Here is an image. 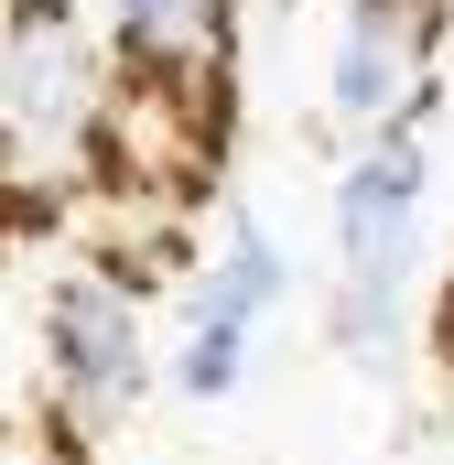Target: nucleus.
<instances>
[{
  "label": "nucleus",
  "mask_w": 454,
  "mask_h": 465,
  "mask_svg": "<svg viewBox=\"0 0 454 465\" xmlns=\"http://www.w3.org/2000/svg\"><path fill=\"white\" fill-rule=\"evenodd\" d=\"M433 54H444V0H346L336 11V54H325V119H336L346 141L422 130Z\"/></svg>",
  "instance_id": "4"
},
{
  "label": "nucleus",
  "mask_w": 454,
  "mask_h": 465,
  "mask_svg": "<svg viewBox=\"0 0 454 465\" xmlns=\"http://www.w3.org/2000/svg\"><path fill=\"white\" fill-rule=\"evenodd\" d=\"M109 54L141 87L227 98V76H238V0H109Z\"/></svg>",
  "instance_id": "5"
},
{
  "label": "nucleus",
  "mask_w": 454,
  "mask_h": 465,
  "mask_svg": "<svg viewBox=\"0 0 454 465\" xmlns=\"http://www.w3.org/2000/svg\"><path fill=\"white\" fill-rule=\"evenodd\" d=\"M422 217H433V152L422 130L357 141L346 173L325 184V228H336V282H325V325L357 368H390L400 347V303L422 282Z\"/></svg>",
  "instance_id": "2"
},
{
  "label": "nucleus",
  "mask_w": 454,
  "mask_h": 465,
  "mask_svg": "<svg viewBox=\"0 0 454 465\" xmlns=\"http://www.w3.org/2000/svg\"><path fill=\"white\" fill-rule=\"evenodd\" d=\"M444 368H454V292H444Z\"/></svg>",
  "instance_id": "8"
},
{
  "label": "nucleus",
  "mask_w": 454,
  "mask_h": 465,
  "mask_svg": "<svg viewBox=\"0 0 454 465\" xmlns=\"http://www.w3.org/2000/svg\"><path fill=\"white\" fill-rule=\"evenodd\" d=\"M249 347H260L249 325H227V314H195V325H184V347L163 357V379H173L184 401H206V411H217V401H238V390H249Z\"/></svg>",
  "instance_id": "7"
},
{
  "label": "nucleus",
  "mask_w": 454,
  "mask_h": 465,
  "mask_svg": "<svg viewBox=\"0 0 454 465\" xmlns=\"http://www.w3.org/2000/svg\"><path fill=\"white\" fill-rule=\"evenodd\" d=\"M292 303V260H281V238L260 228L249 206H227V238H217V260L195 271V314H227V325H271Z\"/></svg>",
  "instance_id": "6"
},
{
  "label": "nucleus",
  "mask_w": 454,
  "mask_h": 465,
  "mask_svg": "<svg viewBox=\"0 0 454 465\" xmlns=\"http://www.w3.org/2000/svg\"><path fill=\"white\" fill-rule=\"evenodd\" d=\"M119 54L76 0H11L0 11V228H54L98 184Z\"/></svg>",
  "instance_id": "1"
},
{
  "label": "nucleus",
  "mask_w": 454,
  "mask_h": 465,
  "mask_svg": "<svg viewBox=\"0 0 454 465\" xmlns=\"http://www.w3.org/2000/svg\"><path fill=\"white\" fill-rule=\"evenodd\" d=\"M33 357H44L54 422H76L87 444L119 433V422L152 401V379H163L152 325H141V292H119L109 271H54V282H44V303H33Z\"/></svg>",
  "instance_id": "3"
}]
</instances>
